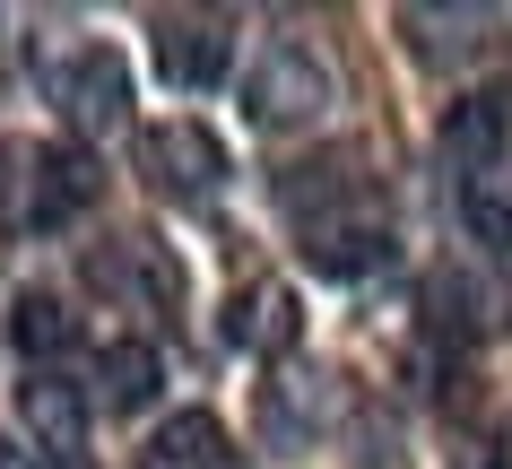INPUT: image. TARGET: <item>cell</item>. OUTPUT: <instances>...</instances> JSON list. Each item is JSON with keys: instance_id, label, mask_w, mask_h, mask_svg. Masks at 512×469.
Segmentation results:
<instances>
[{"instance_id": "obj_9", "label": "cell", "mask_w": 512, "mask_h": 469, "mask_svg": "<svg viewBox=\"0 0 512 469\" xmlns=\"http://www.w3.org/2000/svg\"><path fill=\"white\" fill-rule=\"evenodd\" d=\"M139 469H226V426L209 409L165 417L157 435H148V452H139Z\"/></svg>"}, {"instance_id": "obj_12", "label": "cell", "mask_w": 512, "mask_h": 469, "mask_svg": "<svg viewBox=\"0 0 512 469\" xmlns=\"http://www.w3.org/2000/svg\"><path fill=\"white\" fill-rule=\"evenodd\" d=\"M9 339H18L27 357H61V348L79 339V313H70L61 296H44V287H27V296H18V313H9Z\"/></svg>"}, {"instance_id": "obj_14", "label": "cell", "mask_w": 512, "mask_h": 469, "mask_svg": "<svg viewBox=\"0 0 512 469\" xmlns=\"http://www.w3.org/2000/svg\"><path fill=\"white\" fill-rule=\"evenodd\" d=\"M313 417H322V391H313V374H278V383L261 391V426H270L278 443H304V435H313Z\"/></svg>"}, {"instance_id": "obj_8", "label": "cell", "mask_w": 512, "mask_h": 469, "mask_svg": "<svg viewBox=\"0 0 512 469\" xmlns=\"http://www.w3.org/2000/svg\"><path fill=\"white\" fill-rule=\"evenodd\" d=\"M313 270L322 278H365V270H382L391 261V226H374V218H313Z\"/></svg>"}, {"instance_id": "obj_15", "label": "cell", "mask_w": 512, "mask_h": 469, "mask_svg": "<svg viewBox=\"0 0 512 469\" xmlns=\"http://www.w3.org/2000/svg\"><path fill=\"white\" fill-rule=\"evenodd\" d=\"M460 218H469V235H478V244H512V183H504V174H469Z\"/></svg>"}, {"instance_id": "obj_4", "label": "cell", "mask_w": 512, "mask_h": 469, "mask_svg": "<svg viewBox=\"0 0 512 469\" xmlns=\"http://www.w3.org/2000/svg\"><path fill=\"white\" fill-rule=\"evenodd\" d=\"M504 148H512V79L469 87V96L443 113V157H452L460 174H495Z\"/></svg>"}, {"instance_id": "obj_19", "label": "cell", "mask_w": 512, "mask_h": 469, "mask_svg": "<svg viewBox=\"0 0 512 469\" xmlns=\"http://www.w3.org/2000/svg\"><path fill=\"white\" fill-rule=\"evenodd\" d=\"M0 469H35V461H27V452H18L9 435H0Z\"/></svg>"}, {"instance_id": "obj_16", "label": "cell", "mask_w": 512, "mask_h": 469, "mask_svg": "<svg viewBox=\"0 0 512 469\" xmlns=\"http://www.w3.org/2000/svg\"><path fill=\"white\" fill-rule=\"evenodd\" d=\"M426 313H434V331H478V287L460 270H434L426 278Z\"/></svg>"}, {"instance_id": "obj_13", "label": "cell", "mask_w": 512, "mask_h": 469, "mask_svg": "<svg viewBox=\"0 0 512 469\" xmlns=\"http://www.w3.org/2000/svg\"><path fill=\"white\" fill-rule=\"evenodd\" d=\"M400 27H408V44H417L426 61H452L460 44L486 35V9H400Z\"/></svg>"}, {"instance_id": "obj_6", "label": "cell", "mask_w": 512, "mask_h": 469, "mask_svg": "<svg viewBox=\"0 0 512 469\" xmlns=\"http://www.w3.org/2000/svg\"><path fill=\"white\" fill-rule=\"evenodd\" d=\"M226 53H235L226 18H157V70L174 87H217L226 79Z\"/></svg>"}, {"instance_id": "obj_3", "label": "cell", "mask_w": 512, "mask_h": 469, "mask_svg": "<svg viewBox=\"0 0 512 469\" xmlns=\"http://www.w3.org/2000/svg\"><path fill=\"white\" fill-rule=\"evenodd\" d=\"M96 192H105V174H96L87 148H27V209H18V226H70L79 209H96Z\"/></svg>"}, {"instance_id": "obj_10", "label": "cell", "mask_w": 512, "mask_h": 469, "mask_svg": "<svg viewBox=\"0 0 512 469\" xmlns=\"http://www.w3.org/2000/svg\"><path fill=\"white\" fill-rule=\"evenodd\" d=\"M18 417L35 426V443H44V452H79V435H87V400L61 383V374L18 383Z\"/></svg>"}, {"instance_id": "obj_18", "label": "cell", "mask_w": 512, "mask_h": 469, "mask_svg": "<svg viewBox=\"0 0 512 469\" xmlns=\"http://www.w3.org/2000/svg\"><path fill=\"white\" fill-rule=\"evenodd\" d=\"M35 469H87V452H44Z\"/></svg>"}, {"instance_id": "obj_5", "label": "cell", "mask_w": 512, "mask_h": 469, "mask_svg": "<svg viewBox=\"0 0 512 469\" xmlns=\"http://www.w3.org/2000/svg\"><path fill=\"white\" fill-rule=\"evenodd\" d=\"M61 113H70V131H122V113H131V70L113 44H87L70 70H61Z\"/></svg>"}, {"instance_id": "obj_11", "label": "cell", "mask_w": 512, "mask_h": 469, "mask_svg": "<svg viewBox=\"0 0 512 469\" xmlns=\"http://www.w3.org/2000/svg\"><path fill=\"white\" fill-rule=\"evenodd\" d=\"M96 383H105V409H113V417H139L148 400H157L165 365H157V348H148V339H113L105 365H96Z\"/></svg>"}, {"instance_id": "obj_2", "label": "cell", "mask_w": 512, "mask_h": 469, "mask_svg": "<svg viewBox=\"0 0 512 469\" xmlns=\"http://www.w3.org/2000/svg\"><path fill=\"white\" fill-rule=\"evenodd\" d=\"M139 174H148L165 200H209L217 183H226V148H217L200 122H148V131H139Z\"/></svg>"}, {"instance_id": "obj_1", "label": "cell", "mask_w": 512, "mask_h": 469, "mask_svg": "<svg viewBox=\"0 0 512 469\" xmlns=\"http://www.w3.org/2000/svg\"><path fill=\"white\" fill-rule=\"evenodd\" d=\"M322 105H330V70L304 53V44H270L261 70L243 79V113H252L261 131H296V122H313Z\"/></svg>"}, {"instance_id": "obj_17", "label": "cell", "mask_w": 512, "mask_h": 469, "mask_svg": "<svg viewBox=\"0 0 512 469\" xmlns=\"http://www.w3.org/2000/svg\"><path fill=\"white\" fill-rule=\"evenodd\" d=\"M452 469H512V461H504V452H486V443H469V452H460Z\"/></svg>"}, {"instance_id": "obj_7", "label": "cell", "mask_w": 512, "mask_h": 469, "mask_svg": "<svg viewBox=\"0 0 512 469\" xmlns=\"http://www.w3.org/2000/svg\"><path fill=\"white\" fill-rule=\"evenodd\" d=\"M304 331V313H296V287H278V278H261V287H243L235 313H226V339L235 348H252V357H287Z\"/></svg>"}]
</instances>
